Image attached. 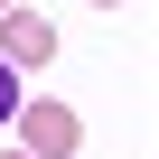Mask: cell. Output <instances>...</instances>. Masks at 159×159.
<instances>
[{
	"label": "cell",
	"instance_id": "3957f363",
	"mask_svg": "<svg viewBox=\"0 0 159 159\" xmlns=\"http://www.w3.org/2000/svg\"><path fill=\"white\" fill-rule=\"evenodd\" d=\"M10 112H19V66L0 56V122H10Z\"/></svg>",
	"mask_w": 159,
	"mask_h": 159
},
{
	"label": "cell",
	"instance_id": "7a4b0ae2",
	"mask_svg": "<svg viewBox=\"0 0 159 159\" xmlns=\"http://www.w3.org/2000/svg\"><path fill=\"white\" fill-rule=\"evenodd\" d=\"M10 122L28 131V159H66V150H75V112H66V103H19Z\"/></svg>",
	"mask_w": 159,
	"mask_h": 159
},
{
	"label": "cell",
	"instance_id": "277c9868",
	"mask_svg": "<svg viewBox=\"0 0 159 159\" xmlns=\"http://www.w3.org/2000/svg\"><path fill=\"white\" fill-rule=\"evenodd\" d=\"M0 10H10V0H0Z\"/></svg>",
	"mask_w": 159,
	"mask_h": 159
},
{
	"label": "cell",
	"instance_id": "6da1fadb",
	"mask_svg": "<svg viewBox=\"0 0 159 159\" xmlns=\"http://www.w3.org/2000/svg\"><path fill=\"white\" fill-rule=\"evenodd\" d=\"M0 56H10V66H47L56 56V19L28 10V0H10V10H0Z\"/></svg>",
	"mask_w": 159,
	"mask_h": 159
},
{
	"label": "cell",
	"instance_id": "5b68a950",
	"mask_svg": "<svg viewBox=\"0 0 159 159\" xmlns=\"http://www.w3.org/2000/svg\"><path fill=\"white\" fill-rule=\"evenodd\" d=\"M103 10H112V0H103Z\"/></svg>",
	"mask_w": 159,
	"mask_h": 159
}]
</instances>
